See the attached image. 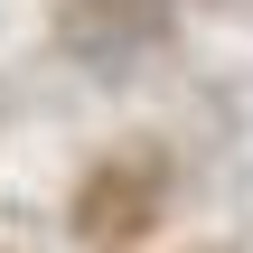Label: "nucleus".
<instances>
[{
	"label": "nucleus",
	"instance_id": "obj_1",
	"mask_svg": "<svg viewBox=\"0 0 253 253\" xmlns=\"http://www.w3.org/2000/svg\"><path fill=\"white\" fill-rule=\"evenodd\" d=\"M160 216H169V160L160 150H113L75 188V235L84 244H141Z\"/></svg>",
	"mask_w": 253,
	"mask_h": 253
},
{
	"label": "nucleus",
	"instance_id": "obj_3",
	"mask_svg": "<svg viewBox=\"0 0 253 253\" xmlns=\"http://www.w3.org/2000/svg\"><path fill=\"white\" fill-rule=\"evenodd\" d=\"M216 9H253V0H216Z\"/></svg>",
	"mask_w": 253,
	"mask_h": 253
},
{
	"label": "nucleus",
	"instance_id": "obj_2",
	"mask_svg": "<svg viewBox=\"0 0 253 253\" xmlns=\"http://www.w3.org/2000/svg\"><path fill=\"white\" fill-rule=\"evenodd\" d=\"M169 9L178 0H56V38L75 56H94V66H122L169 28Z\"/></svg>",
	"mask_w": 253,
	"mask_h": 253
}]
</instances>
